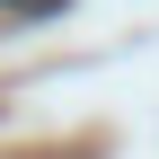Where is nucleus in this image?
Instances as JSON below:
<instances>
[{"mask_svg":"<svg viewBox=\"0 0 159 159\" xmlns=\"http://www.w3.org/2000/svg\"><path fill=\"white\" fill-rule=\"evenodd\" d=\"M9 18H53V9H71V0H0Z\"/></svg>","mask_w":159,"mask_h":159,"instance_id":"f257e3e1","label":"nucleus"}]
</instances>
